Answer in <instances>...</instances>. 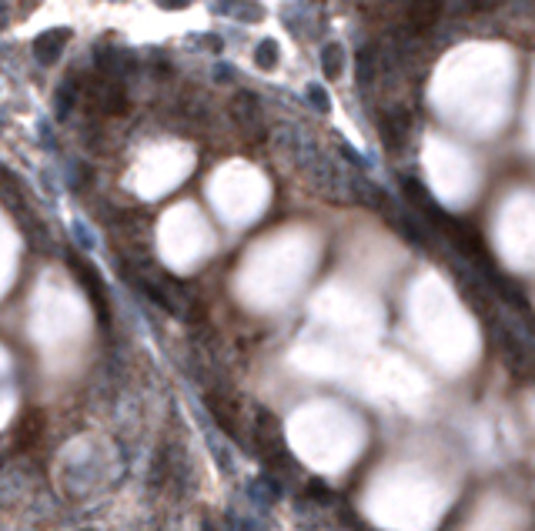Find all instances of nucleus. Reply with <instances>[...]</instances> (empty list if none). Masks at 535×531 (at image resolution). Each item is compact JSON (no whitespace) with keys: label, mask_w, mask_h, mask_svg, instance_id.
Masks as SVG:
<instances>
[{"label":"nucleus","mask_w":535,"mask_h":531,"mask_svg":"<svg viewBox=\"0 0 535 531\" xmlns=\"http://www.w3.org/2000/svg\"><path fill=\"white\" fill-rule=\"evenodd\" d=\"M441 17V0H408L405 3V30L428 34Z\"/></svg>","instance_id":"obj_1"},{"label":"nucleus","mask_w":535,"mask_h":531,"mask_svg":"<svg viewBox=\"0 0 535 531\" xmlns=\"http://www.w3.org/2000/svg\"><path fill=\"white\" fill-rule=\"evenodd\" d=\"M408 131H412V120H408L405 111H388L382 117V124H378V134H382L385 147L392 154H398L408 144Z\"/></svg>","instance_id":"obj_2"},{"label":"nucleus","mask_w":535,"mask_h":531,"mask_svg":"<svg viewBox=\"0 0 535 531\" xmlns=\"http://www.w3.org/2000/svg\"><path fill=\"white\" fill-rule=\"evenodd\" d=\"M71 267L77 271V278L84 281V287H87V294H91V301H94L97 314H100V321H107V301H104V287H100V274H97L94 267L87 264L84 258H77V254H71Z\"/></svg>","instance_id":"obj_3"},{"label":"nucleus","mask_w":535,"mask_h":531,"mask_svg":"<svg viewBox=\"0 0 535 531\" xmlns=\"http://www.w3.org/2000/svg\"><path fill=\"white\" fill-rule=\"evenodd\" d=\"M71 40V30L67 27H54V30H44L37 40H34V57L40 64H54L64 51V44Z\"/></svg>","instance_id":"obj_4"},{"label":"nucleus","mask_w":535,"mask_h":531,"mask_svg":"<svg viewBox=\"0 0 535 531\" xmlns=\"http://www.w3.org/2000/svg\"><path fill=\"white\" fill-rule=\"evenodd\" d=\"M231 114H234V120H238V127H245V131H258L261 127V107H258V100H254V94H248V91H241V94L234 97V104H231Z\"/></svg>","instance_id":"obj_5"},{"label":"nucleus","mask_w":535,"mask_h":531,"mask_svg":"<svg viewBox=\"0 0 535 531\" xmlns=\"http://www.w3.org/2000/svg\"><path fill=\"white\" fill-rule=\"evenodd\" d=\"M40 431H44V415H40V411L24 415L17 424V448H30V444L40 438Z\"/></svg>","instance_id":"obj_6"},{"label":"nucleus","mask_w":535,"mask_h":531,"mask_svg":"<svg viewBox=\"0 0 535 531\" xmlns=\"http://www.w3.org/2000/svg\"><path fill=\"white\" fill-rule=\"evenodd\" d=\"M322 67H325L328 77H338L344 67V51L338 47V44H328L325 54H322Z\"/></svg>","instance_id":"obj_7"},{"label":"nucleus","mask_w":535,"mask_h":531,"mask_svg":"<svg viewBox=\"0 0 535 531\" xmlns=\"http://www.w3.org/2000/svg\"><path fill=\"white\" fill-rule=\"evenodd\" d=\"M77 97H80V91H77L74 80L60 84V91H58V111H60V114H67V111H71V104H74Z\"/></svg>","instance_id":"obj_8"},{"label":"nucleus","mask_w":535,"mask_h":531,"mask_svg":"<svg viewBox=\"0 0 535 531\" xmlns=\"http://www.w3.org/2000/svg\"><path fill=\"white\" fill-rule=\"evenodd\" d=\"M254 64H258V67H265V71H268V67H274V64H278V47H274L271 40H265V44L254 51Z\"/></svg>","instance_id":"obj_9"},{"label":"nucleus","mask_w":535,"mask_h":531,"mask_svg":"<svg viewBox=\"0 0 535 531\" xmlns=\"http://www.w3.org/2000/svg\"><path fill=\"white\" fill-rule=\"evenodd\" d=\"M157 3H161V7H184L188 0H157Z\"/></svg>","instance_id":"obj_10"}]
</instances>
